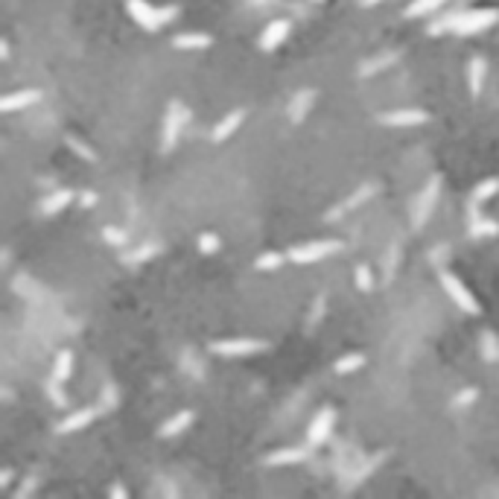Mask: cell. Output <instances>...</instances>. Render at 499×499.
I'll use <instances>...</instances> for the list:
<instances>
[{"instance_id": "603a6c76", "label": "cell", "mask_w": 499, "mask_h": 499, "mask_svg": "<svg viewBox=\"0 0 499 499\" xmlns=\"http://www.w3.org/2000/svg\"><path fill=\"white\" fill-rule=\"evenodd\" d=\"M447 4V0H412V4L406 6V18H421V15H429L435 9H441Z\"/></svg>"}, {"instance_id": "4dcf8cb0", "label": "cell", "mask_w": 499, "mask_h": 499, "mask_svg": "<svg viewBox=\"0 0 499 499\" xmlns=\"http://www.w3.org/2000/svg\"><path fill=\"white\" fill-rule=\"evenodd\" d=\"M380 461H386V453H380L377 458H371V461H365V464L359 467V470L354 473V482H351V485H359L362 479H368V476H371V473H374V470H377V467H380Z\"/></svg>"}, {"instance_id": "f35d334b", "label": "cell", "mask_w": 499, "mask_h": 499, "mask_svg": "<svg viewBox=\"0 0 499 499\" xmlns=\"http://www.w3.org/2000/svg\"><path fill=\"white\" fill-rule=\"evenodd\" d=\"M79 202H82V207H93L100 202V196L93 193V190H85V193H79Z\"/></svg>"}, {"instance_id": "6da1fadb", "label": "cell", "mask_w": 499, "mask_h": 499, "mask_svg": "<svg viewBox=\"0 0 499 499\" xmlns=\"http://www.w3.org/2000/svg\"><path fill=\"white\" fill-rule=\"evenodd\" d=\"M126 9H129V15H132V21L140 24L143 29H149V33H155L158 26L170 24V21L178 15V6H164V9H158V6H152L149 0H126Z\"/></svg>"}, {"instance_id": "ac0fdd59", "label": "cell", "mask_w": 499, "mask_h": 499, "mask_svg": "<svg viewBox=\"0 0 499 499\" xmlns=\"http://www.w3.org/2000/svg\"><path fill=\"white\" fill-rule=\"evenodd\" d=\"M307 458V450L304 447H284V450H274L266 456V464L269 467H277V464H298Z\"/></svg>"}, {"instance_id": "3957f363", "label": "cell", "mask_w": 499, "mask_h": 499, "mask_svg": "<svg viewBox=\"0 0 499 499\" xmlns=\"http://www.w3.org/2000/svg\"><path fill=\"white\" fill-rule=\"evenodd\" d=\"M341 248L339 240H313V242H304V245H295L292 252H289V260H295L298 266H309V263H316L327 254H336Z\"/></svg>"}, {"instance_id": "7c38bea8", "label": "cell", "mask_w": 499, "mask_h": 499, "mask_svg": "<svg viewBox=\"0 0 499 499\" xmlns=\"http://www.w3.org/2000/svg\"><path fill=\"white\" fill-rule=\"evenodd\" d=\"M38 100H41V91H36V88H26V91L6 93L4 103H0V108H4V111H18V108H29V106H36Z\"/></svg>"}, {"instance_id": "ab89813d", "label": "cell", "mask_w": 499, "mask_h": 499, "mask_svg": "<svg viewBox=\"0 0 499 499\" xmlns=\"http://www.w3.org/2000/svg\"><path fill=\"white\" fill-rule=\"evenodd\" d=\"M108 493H111V496H129V493H126V488H123V485H111V488H108Z\"/></svg>"}, {"instance_id": "277c9868", "label": "cell", "mask_w": 499, "mask_h": 499, "mask_svg": "<svg viewBox=\"0 0 499 499\" xmlns=\"http://www.w3.org/2000/svg\"><path fill=\"white\" fill-rule=\"evenodd\" d=\"M499 21V9H473V12H461L456 24V36H479L488 26Z\"/></svg>"}, {"instance_id": "8d00e7d4", "label": "cell", "mask_w": 499, "mask_h": 499, "mask_svg": "<svg viewBox=\"0 0 499 499\" xmlns=\"http://www.w3.org/2000/svg\"><path fill=\"white\" fill-rule=\"evenodd\" d=\"M199 252L202 254H216V252H220V237H216V234H202L199 237Z\"/></svg>"}, {"instance_id": "d590c367", "label": "cell", "mask_w": 499, "mask_h": 499, "mask_svg": "<svg viewBox=\"0 0 499 499\" xmlns=\"http://www.w3.org/2000/svg\"><path fill=\"white\" fill-rule=\"evenodd\" d=\"M103 237H106V242L114 245V248H123V245H126V231H120V228H114V225L103 228Z\"/></svg>"}, {"instance_id": "e575fe53", "label": "cell", "mask_w": 499, "mask_h": 499, "mask_svg": "<svg viewBox=\"0 0 499 499\" xmlns=\"http://www.w3.org/2000/svg\"><path fill=\"white\" fill-rule=\"evenodd\" d=\"M44 389H47V394L53 397L56 406H68V397H65V391H61V380H56V377H53V380H50Z\"/></svg>"}, {"instance_id": "52a82bcc", "label": "cell", "mask_w": 499, "mask_h": 499, "mask_svg": "<svg viewBox=\"0 0 499 499\" xmlns=\"http://www.w3.org/2000/svg\"><path fill=\"white\" fill-rule=\"evenodd\" d=\"M383 126H397V129H409V126H423L429 123V114L421 108H397V111H386L380 114Z\"/></svg>"}, {"instance_id": "9a60e30c", "label": "cell", "mask_w": 499, "mask_h": 499, "mask_svg": "<svg viewBox=\"0 0 499 499\" xmlns=\"http://www.w3.org/2000/svg\"><path fill=\"white\" fill-rule=\"evenodd\" d=\"M97 412H100V409H93V406L79 409V412H71L65 421L58 423V432H79V429H85L93 418H97Z\"/></svg>"}, {"instance_id": "1f68e13d", "label": "cell", "mask_w": 499, "mask_h": 499, "mask_svg": "<svg viewBox=\"0 0 499 499\" xmlns=\"http://www.w3.org/2000/svg\"><path fill=\"white\" fill-rule=\"evenodd\" d=\"M65 140H68V146H71V149H73V152L79 155V158H85V161H97V152H93V149H91L88 143H82L79 138H73V135H68Z\"/></svg>"}, {"instance_id": "ee69618b", "label": "cell", "mask_w": 499, "mask_h": 499, "mask_svg": "<svg viewBox=\"0 0 499 499\" xmlns=\"http://www.w3.org/2000/svg\"><path fill=\"white\" fill-rule=\"evenodd\" d=\"M257 4H272V0H257Z\"/></svg>"}, {"instance_id": "8fae6325", "label": "cell", "mask_w": 499, "mask_h": 499, "mask_svg": "<svg viewBox=\"0 0 499 499\" xmlns=\"http://www.w3.org/2000/svg\"><path fill=\"white\" fill-rule=\"evenodd\" d=\"M467 231H470L473 237H488V234H499V225L485 220V216L479 213V205L470 202L467 205Z\"/></svg>"}, {"instance_id": "7bdbcfd3", "label": "cell", "mask_w": 499, "mask_h": 499, "mask_svg": "<svg viewBox=\"0 0 499 499\" xmlns=\"http://www.w3.org/2000/svg\"><path fill=\"white\" fill-rule=\"evenodd\" d=\"M362 4H365V6H371V4H380V0H362Z\"/></svg>"}, {"instance_id": "5bb4252c", "label": "cell", "mask_w": 499, "mask_h": 499, "mask_svg": "<svg viewBox=\"0 0 499 499\" xmlns=\"http://www.w3.org/2000/svg\"><path fill=\"white\" fill-rule=\"evenodd\" d=\"M193 412L190 409H187V412H178V415H173L170 421H164L161 423V429H158V435H161V438H175V435H181L187 426H190L193 423Z\"/></svg>"}, {"instance_id": "484cf974", "label": "cell", "mask_w": 499, "mask_h": 499, "mask_svg": "<svg viewBox=\"0 0 499 499\" xmlns=\"http://www.w3.org/2000/svg\"><path fill=\"white\" fill-rule=\"evenodd\" d=\"M394 61H397V53H383L380 58H371V61H365V65L359 68V73H362V76H368V73H377V71H383V68L394 65Z\"/></svg>"}, {"instance_id": "2e32d148", "label": "cell", "mask_w": 499, "mask_h": 499, "mask_svg": "<svg viewBox=\"0 0 499 499\" xmlns=\"http://www.w3.org/2000/svg\"><path fill=\"white\" fill-rule=\"evenodd\" d=\"M313 100H316V91H309V88L307 91H298L295 100L289 103V120L292 123H301L307 117V111L313 108Z\"/></svg>"}, {"instance_id": "83f0119b", "label": "cell", "mask_w": 499, "mask_h": 499, "mask_svg": "<svg viewBox=\"0 0 499 499\" xmlns=\"http://www.w3.org/2000/svg\"><path fill=\"white\" fill-rule=\"evenodd\" d=\"M482 356H485L488 362H499V339H496L490 330L482 333Z\"/></svg>"}, {"instance_id": "8992f818", "label": "cell", "mask_w": 499, "mask_h": 499, "mask_svg": "<svg viewBox=\"0 0 499 499\" xmlns=\"http://www.w3.org/2000/svg\"><path fill=\"white\" fill-rule=\"evenodd\" d=\"M441 277V287H444V292L464 309V313H470V316H479L482 313V307H479V301L473 298V292L470 289H467L464 284H461V280L456 277V274H450V272H441L438 274Z\"/></svg>"}, {"instance_id": "74e56055", "label": "cell", "mask_w": 499, "mask_h": 499, "mask_svg": "<svg viewBox=\"0 0 499 499\" xmlns=\"http://www.w3.org/2000/svg\"><path fill=\"white\" fill-rule=\"evenodd\" d=\"M324 295H319L316 298V304H313V313H309V319H307V327H316L319 321H321V316H324Z\"/></svg>"}, {"instance_id": "cb8c5ba5", "label": "cell", "mask_w": 499, "mask_h": 499, "mask_svg": "<svg viewBox=\"0 0 499 499\" xmlns=\"http://www.w3.org/2000/svg\"><path fill=\"white\" fill-rule=\"evenodd\" d=\"M158 252H161V245H158V242H143L140 248H135L132 254H126V263H129V266L146 263L149 257H155V254H158Z\"/></svg>"}, {"instance_id": "7a4b0ae2", "label": "cell", "mask_w": 499, "mask_h": 499, "mask_svg": "<svg viewBox=\"0 0 499 499\" xmlns=\"http://www.w3.org/2000/svg\"><path fill=\"white\" fill-rule=\"evenodd\" d=\"M187 120H190V111L181 106V100H173L170 108H167V114H164V129H161V149L164 152H170L178 143L181 129L187 126Z\"/></svg>"}, {"instance_id": "7402d4cb", "label": "cell", "mask_w": 499, "mask_h": 499, "mask_svg": "<svg viewBox=\"0 0 499 499\" xmlns=\"http://www.w3.org/2000/svg\"><path fill=\"white\" fill-rule=\"evenodd\" d=\"M71 374H73V354H71V351H58L56 368H53V377L65 383V380H71Z\"/></svg>"}, {"instance_id": "d4e9b609", "label": "cell", "mask_w": 499, "mask_h": 499, "mask_svg": "<svg viewBox=\"0 0 499 499\" xmlns=\"http://www.w3.org/2000/svg\"><path fill=\"white\" fill-rule=\"evenodd\" d=\"M499 193V178H485L476 190H473V199L470 202H476V205H482V202H488V199H493Z\"/></svg>"}, {"instance_id": "e0dca14e", "label": "cell", "mask_w": 499, "mask_h": 499, "mask_svg": "<svg viewBox=\"0 0 499 499\" xmlns=\"http://www.w3.org/2000/svg\"><path fill=\"white\" fill-rule=\"evenodd\" d=\"M485 71H488V65H485V58H470V65H467V88H470V93L473 97H479L482 93V85H485Z\"/></svg>"}, {"instance_id": "ba28073f", "label": "cell", "mask_w": 499, "mask_h": 499, "mask_svg": "<svg viewBox=\"0 0 499 499\" xmlns=\"http://www.w3.org/2000/svg\"><path fill=\"white\" fill-rule=\"evenodd\" d=\"M333 423H336V409H321L316 418H313V423H309V429H307V441L313 444V447H319V444H324L327 438H330V432H333Z\"/></svg>"}, {"instance_id": "ffe728a7", "label": "cell", "mask_w": 499, "mask_h": 499, "mask_svg": "<svg viewBox=\"0 0 499 499\" xmlns=\"http://www.w3.org/2000/svg\"><path fill=\"white\" fill-rule=\"evenodd\" d=\"M173 44H175L178 50H205V47L213 44V38H210L207 33H181V36H175Z\"/></svg>"}, {"instance_id": "d6986e66", "label": "cell", "mask_w": 499, "mask_h": 499, "mask_svg": "<svg viewBox=\"0 0 499 499\" xmlns=\"http://www.w3.org/2000/svg\"><path fill=\"white\" fill-rule=\"evenodd\" d=\"M374 193H377V187H374V184H362L359 190H356V193H354V196H351L345 205H339L336 210H330V213H327V220H330V222H336V216H339V213H345V210H351V207H356V205L368 202Z\"/></svg>"}, {"instance_id": "b9f144b4", "label": "cell", "mask_w": 499, "mask_h": 499, "mask_svg": "<svg viewBox=\"0 0 499 499\" xmlns=\"http://www.w3.org/2000/svg\"><path fill=\"white\" fill-rule=\"evenodd\" d=\"M0 56H4V58H9V41H4V44H0Z\"/></svg>"}, {"instance_id": "4fadbf2b", "label": "cell", "mask_w": 499, "mask_h": 499, "mask_svg": "<svg viewBox=\"0 0 499 499\" xmlns=\"http://www.w3.org/2000/svg\"><path fill=\"white\" fill-rule=\"evenodd\" d=\"M242 120H245V111L242 108H237V111H231V114H225L220 123L213 126V132H210V138L216 140V143H222L225 138H231L240 126H242Z\"/></svg>"}, {"instance_id": "f6af8a7d", "label": "cell", "mask_w": 499, "mask_h": 499, "mask_svg": "<svg viewBox=\"0 0 499 499\" xmlns=\"http://www.w3.org/2000/svg\"><path fill=\"white\" fill-rule=\"evenodd\" d=\"M316 4H319V0H316Z\"/></svg>"}, {"instance_id": "30bf717a", "label": "cell", "mask_w": 499, "mask_h": 499, "mask_svg": "<svg viewBox=\"0 0 499 499\" xmlns=\"http://www.w3.org/2000/svg\"><path fill=\"white\" fill-rule=\"evenodd\" d=\"M289 29H292V24H289L287 18H280V21H272V24L263 29V36H260V47H263V50H277L280 44L287 41Z\"/></svg>"}, {"instance_id": "836d02e7", "label": "cell", "mask_w": 499, "mask_h": 499, "mask_svg": "<svg viewBox=\"0 0 499 499\" xmlns=\"http://www.w3.org/2000/svg\"><path fill=\"white\" fill-rule=\"evenodd\" d=\"M476 389H461L456 397H453V406L456 409H467V406H473V400H476Z\"/></svg>"}, {"instance_id": "60d3db41", "label": "cell", "mask_w": 499, "mask_h": 499, "mask_svg": "<svg viewBox=\"0 0 499 499\" xmlns=\"http://www.w3.org/2000/svg\"><path fill=\"white\" fill-rule=\"evenodd\" d=\"M12 476H15L12 470H4V476H0V485H9V482H12Z\"/></svg>"}, {"instance_id": "f546056e", "label": "cell", "mask_w": 499, "mask_h": 499, "mask_svg": "<svg viewBox=\"0 0 499 499\" xmlns=\"http://www.w3.org/2000/svg\"><path fill=\"white\" fill-rule=\"evenodd\" d=\"M461 15H447V18H438L432 26H429V36H444V33H456V24H458Z\"/></svg>"}, {"instance_id": "d6a6232c", "label": "cell", "mask_w": 499, "mask_h": 499, "mask_svg": "<svg viewBox=\"0 0 499 499\" xmlns=\"http://www.w3.org/2000/svg\"><path fill=\"white\" fill-rule=\"evenodd\" d=\"M356 287L362 292H374V274L368 266H356Z\"/></svg>"}, {"instance_id": "5b68a950", "label": "cell", "mask_w": 499, "mask_h": 499, "mask_svg": "<svg viewBox=\"0 0 499 499\" xmlns=\"http://www.w3.org/2000/svg\"><path fill=\"white\" fill-rule=\"evenodd\" d=\"M210 351L216 356H248V354H260V351H269V341L263 339H225V341H213Z\"/></svg>"}, {"instance_id": "4316f807", "label": "cell", "mask_w": 499, "mask_h": 499, "mask_svg": "<svg viewBox=\"0 0 499 499\" xmlns=\"http://www.w3.org/2000/svg\"><path fill=\"white\" fill-rule=\"evenodd\" d=\"M284 254H280V252H266V254H260L257 260H254V269L257 272H272V269H280V266H284Z\"/></svg>"}, {"instance_id": "9c48e42d", "label": "cell", "mask_w": 499, "mask_h": 499, "mask_svg": "<svg viewBox=\"0 0 499 499\" xmlns=\"http://www.w3.org/2000/svg\"><path fill=\"white\" fill-rule=\"evenodd\" d=\"M438 190H441V178H429V184L423 187V193L418 199V207H415V228H423L426 225L435 202H438Z\"/></svg>"}, {"instance_id": "f1b7e54d", "label": "cell", "mask_w": 499, "mask_h": 499, "mask_svg": "<svg viewBox=\"0 0 499 499\" xmlns=\"http://www.w3.org/2000/svg\"><path fill=\"white\" fill-rule=\"evenodd\" d=\"M362 365H365V356L362 354H345V356L336 359V371L339 374H351V371H356Z\"/></svg>"}, {"instance_id": "44dd1931", "label": "cell", "mask_w": 499, "mask_h": 499, "mask_svg": "<svg viewBox=\"0 0 499 499\" xmlns=\"http://www.w3.org/2000/svg\"><path fill=\"white\" fill-rule=\"evenodd\" d=\"M73 196H76V193H71V190H53V193L41 202V213H44V216L58 213L61 207H68V205L73 202Z\"/></svg>"}]
</instances>
